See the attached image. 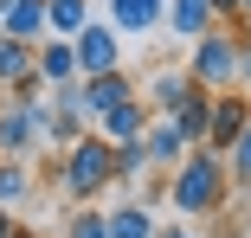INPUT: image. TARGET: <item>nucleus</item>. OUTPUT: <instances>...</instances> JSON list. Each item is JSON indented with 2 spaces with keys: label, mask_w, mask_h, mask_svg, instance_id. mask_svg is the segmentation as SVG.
<instances>
[{
  "label": "nucleus",
  "mask_w": 251,
  "mask_h": 238,
  "mask_svg": "<svg viewBox=\"0 0 251 238\" xmlns=\"http://www.w3.org/2000/svg\"><path fill=\"white\" fill-rule=\"evenodd\" d=\"M226 193H232L226 155H213L206 142H193V148L168 167V206H174L180 219H219V213H226Z\"/></svg>",
  "instance_id": "1"
},
{
  "label": "nucleus",
  "mask_w": 251,
  "mask_h": 238,
  "mask_svg": "<svg viewBox=\"0 0 251 238\" xmlns=\"http://www.w3.org/2000/svg\"><path fill=\"white\" fill-rule=\"evenodd\" d=\"M103 187H116V148L97 129H84L71 148H58V193L71 206H90Z\"/></svg>",
  "instance_id": "2"
},
{
  "label": "nucleus",
  "mask_w": 251,
  "mask_h": 238,
  "mask_svg": "<svg viewBox=\"0 0 251 238\" xmlns=\"http://www.w3.org/2000/svg\"><path fill=\"white\" fill-rule=\"evenodd\" d=\"M187 77L200 90H238V32L232 26H206L187 52Z\"/></svg>",
  "instance_id": "3"
},
{
  "label": "nucleus",
  "mask_w": 251,
  "mask_h": 238,
  "mask_svg": "<svg viewBox=\"0 0 251 238\" xmlns=\"http://www.w3.org/2000/svg\"><path fill=\"white\" fill-rule=\"evenodd\" d=\"M71 52H77V77H90V71H116V65H123V39H116L110 20L90 13V20L71 32Z\"/></svg>",
  "instance_id": "4"
},
{
  "label": "nucleus",
  "mask_w": 251,
  "mask_h": 238,
  "mask_svg": "<svg viewBox=\"0 0 251 238\" xmlns=\"http://www.w3.org/2000/svg\"><path fill=\"white\" fill-rule=\"evenodd\" d=\"M39 110H45V97L39 103H20V97H0V155H32L39 148Z\"/></svg>",
  "instance_id": "5"
},
{
  "label": "nucleus",
  "mask_w": 251,
  "mask_h": 238,
  "mask_svg": "<svg viewBox=\"0 0 251 238\" xmlns=\"http://www.w3.org/2000/svg\"><path fill=\"white\" fill-rule=\"evenodd\" d=\"M123 97H135V77L116 65V71H90V77H77V103H84V116L97 122L103 110H116Z\"/></svg>",
  "instance_id": "6"
},
{
  "label": "nucleus",
  "mask_w": 251,
  "mask_h": 238,
  "mask_svg": "<svg viewBox=\"0 0 251 238\" xmlns=\"http://www.w3.org/2000/svg\"><path fill=\"white\" fill-rule=\"evenodd\" d=\"M251 122V97L245 90H213V122H206V148L213 155H226L232 148V135Z\"/></svg>",
  "instance_id": "7"
},
{
  "label": "nucleus",
  "mask_w": 251,
  "mask_h": 238,
  "mask_svg": "<svg viewBox=\"0 0 251 238\" xmlns=\"http://www.w3.org/2000/svg\"><path fill=\"white\" fill-rule=\"evenodd\" d=\"M161 7L168 0H103V20L116 26V39H148L161 32Z\"/></svg>",
  "instance_id": "8"
},
{
  "label": "nucleus",
  "mask_w": 251,
  "mask_h": 238,
  "mask_svg": "<svg viewBox=\"0 0 251 238\" xmlns=\"http://www.w3.org/2000/svg\"><path fill=\"white\" fill-rule=\"evenodd\" d=\"M32 71H39L45 90H52V84H77V52H71V39H39V45H32Z\"/></svg>",
  "instance_id": "9"
},
{
  "label": "nucleus",
  "mask_w": 251,
  "mask_h": 238,
  "mask_svg": "<svg viewBox=\"0 0 251 238\" xmlns=\"http://www.w3.org/2000/svg\"><path fill=\"white\" fill-rule=\"evenodd\" d=\"M168 122H174V135L187 142V148H193V142H206V122H213V90H187V97L168 110Z\"/></svg>",
  "instance_id": "10"
},
{
  "label": "nucleus",
  "mask_w": 251,
  "mask_h": 238,
  "mask_svg": "<svg viewBox=\"0 0 251 238\" xmlns=\"http://www.w3.org/2000/svg\"><path fill=\"white\" fill-rule=\"evenodd\" d=\"M148 116H155V110H148V103H142V90H135V97H123L116 110L97 116V135H103V142H135V135L148 129Z\"/></svg>",
  "instance_id": "11"
},
{
  "label": "nucleus",
  "mask_w": 251,
  "mask_h": 238,
  "mask_svg": "<svg viewBox=\"0 0 251 238\" xmlns=\"http://www.w3.org/2000/svg\"><path fill=\"white\" fill-rule=\"evenodd\" d=\"M206 26H219L206 0H168V7H161V32H174V39H187V45L206 32Z\"/></svg>",
  "instance_id": "12"
},
{
  "label": "nucleus",
  "mask_w": 251,
  "mask_h": 238,
  "mask_svg": "<svg viewBox=\"0 0 251 238\" xmlns=\"http://www.w3.org/2000/svg\"><path fill=\"white\" fill-rule=\"evenodd\" d=\"M187 90H193V77H187V65H161L155 77H148V90H142V103L148 110H155V116H168L180 97H187Z\"/></svg>",
  "instance_id": "13"
},
{
  "label": "nucleus",
  "mask_w": 251,
  "mask_h": 238,
  "mask_svg": "<svg viewBox=\"0 0 251 238\" xmlns=\"http://www.w3.org/2000/svg\"><path fill=\"white\" fill-rule=\"evenodd\" d=\"M0 32H7V39H26V45L52 39V32H45V0H13V7L0 13Z\"/></svg>",
  "instance_id": "14"
},
{
  "label": "nucleus",
  "mask_w": 251,
  "mask_h": 238,
  "mask_svg": "<svg viewBox=\"0 0 251 238\" xmlns=\"http://www.w3.org/2000/svg\"><path fill=\"white\" fill-rule=\"evenodd\" d=\"M142 148H148V167H174V161L187 155V142L174 135V122H168V116H148V129H142Z\"/></svg>",
  "instance_id": "15"
},
{
  "label": "nucleus",
  "mask_w": 251,
  "mask_h": 238,
  "mask_svg": "<svg viewBox=\"0 0 251 238\" xmlns=\"http://www.w3.org/2000/svg\"><path fill=\"white\" fill-rule=\"evenodd\" d=\"M39 193V180H32V167L20 161V155H0V206H20V200H32Z\"/></svg>",
  "instance_id": "16"
},
{
  "label": "nucleus",
  "mask_w": 251,
  "mask_h": 238,
  "mask_svg": "<svg viewBox=\"0 0 251 238\" xmlns=\"http://www.w3.org/2000/svg\"><path fill=\"white\" fill-rule=\"evenodd\" d=\"M103 225H110V238H155V213L142 200H123L116 213H103Z\"/></svg>",
  "instance_id": "17"
},
{
  "label": "nucleus",
  "mask_w": 251,
  "mask_h": 238,
  "mask_svg": "<svg viewBox=\"0 0 251 238\" xmlns=\"http://www.w3.org/2000/svg\"><path fill=\"white\" fill-rule=\"evenodd\" d=\"M26 77H39L32 71V45L0 32V90H7V84H26Z\"/></svg>",
  "instance_id": "18"
},
{
  "label": "nucleus",
  "mask_w": 251,
  "mask_h": 238,
  "mask_svg": "<svg viewBox=\"0 0 251 238\" xmlns=\"http://www.w3.org/2000/svg\"><path fill=\"white\" fill-rule=\"evenodd\" d=\"M90 13H97L90 0H45V32H52V39H71Z\"/></svg>",
  "instance_id": "19"
},
{
  "label": "nucleus",
  "mask_w": 251,
  "mask_h": 238,
  "mask_svg": "<svg viewBox=\"0 0 251 238\" xmlns=\"http://www.w3.org/2000/svg\"><path fill=\"white\" fill-rule=\"evenodd\" d=\"M226 180L251 193V122H245V129L232 135V148H226Z\"/></svg>",
  "instance_id": "20"
},
{
  "label": "nucleus",
  "mask_w": 251,
  "mask_h": 238,
  "mask_svg": "<svg viewBox=\"0 0 251 238\" xmlns=\"http://www.w3.org/2000/svg\"><path fill=\"white\" fill-rule=\"evenodd\" d=\"M110 148H116V180H142V167H148L142 135H135V142H110Z\"/></svg>",
  "instance_id": "21"
},
{
  "label": "nucleus",
  "mask_w": 251,
  "mask_h": 238,
  "mask_svg": "<svg viewBox=\"0 0 251 238\" xmlns=\"http://www.w3.org/2000/svg\"><path fill=\"white\" fill-rule=\"evenodd\" d=\"M65 238H110V225H103V213H97V200L77 206V213L65 219Z\"/></svg>",
  "instance_id": "22"
},
{
  "label": "nucleus",
  "mask_w": 251,
  "mask_h": 238,
  "mask_svg": "<svg viewBox=\"0 0 251 238\" xmlns=\"http://www.w3.org/2000/svg\"><path fill=\"white\" fill-rule=\"evenodd\" d=\"M213 7V20H238V0H206Z\"/></svg>",
  "instance_id": "23"
},
{
  "label": "nucleus",
  "mask_w": 251,
  "mask_h": 238,
  "mask_svg": "<svg viewBox=\"0 0 251 238\" xmlns=\"http://www.w3.org/2000/svg\"><path fill=\"white\" fill-rule=\"evenodd\" d=\"M155 238H200L193 225H155Z\"/></svg>",
  "instance_id": "24"
},
{
  "label": "nucleus",
  "mask_w": 251,
  "mask_h": 238,
  "mask_svg": "<svg viewBox=\"0 0 251 238\" xmlns=\"http://www.w3.org/2000/svg\"><path fill=\"white\" fill-rule=\"evenodd\" d=\"M7 238H45V225H20V219H13V232H7Z\"/></svg>",
  "instance_id": "25"
},
{
  "label": "nucleus",
  "mask_w": 251,
  "mask_h": 238,
  "mask_svg": "<svg viewBox=\"0 0 251 238\" xmlns=\"http://www.w3.org/2000/svg\"><path fill=\"white\" fill-rule=\"evenodd\" d=\"M238 20H251V0H238Z\"/></svg>",
  "instance_id": "26"
},
{
  "label": "nucleus",
  "mask_w": 251,
  "mask_h": 238,
  "mask_svg": "<svg viewBox=\"0 0 251 238\" xmlns=\"http://www.w3.org/2000/svg\"><path fill=\"white\" fill-rule=\"evenodd\" d=\"M7 7H13V0H0V13H7Z\"/></svg>",
  "instance_id": "27"
}]
</instances>
